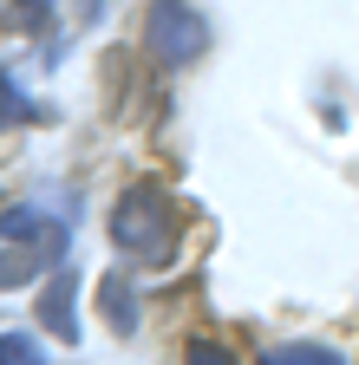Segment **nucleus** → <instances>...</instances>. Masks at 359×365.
Masks as SVG:
<instances>
[{
    "label": "nucleus",
    "mask_w": 359,
    "mask_h": 365,
    "mask_svg": "<svg viewBox=\"0 0 359 365\" xmlns=\"http://www.w3.org/2000/svg\"><path fill=\"white\" fill-rule=\"evenodd\" d=\"M183 365H236V352L222 346V339H190V352H183Z\"/></svg>",
    "instance_id": "6e6552de"
},
{
    "label": "nucleus",
    "mask_w": 359,
    "mask_h": 365,
    "mask_svg": "<svg viewBox=\"0 0 359 365\" xmlns=\"http://www.w3.org/2000/svg\"><path fill=\"white\" fill-rule=\"evenodd\" d=\"M79 281L66 267H53V281H46V294H39V319H46V333L53 339H66V346H79Z\"/></svg>",
    "instance_id": "20e7f679"
},
{
    "label": "nucleus",
    "mask_w": 359,
    "mask_h": 365,
    "mask_svg": "<svg viewBox=\"0 0 359 365\" xmlns=\"http://www.w3.org/2000/svg\"><path fill=\"white\" fill-rule=\"evenodd\" d=\"M111 242L118 255L144 261V267H163L176 255V209H170V190L163 182H131L111 209Z\"/></svg>",
    "instance_id": "f257e3e1"
},
{
    "label": "nucleus",
    "mask_w": 359,
    "mask_h": 365,
    "mask_svg": "<svg viewBox=\"0 0 359 365\" xmlns=\"http://www.w3.org/2000/svg\"><path fill=\"white\" fill-rule=\"evenodd\" d=\"M261 365H346L333 346H313V339H300V346H275Z\"/></svg>",
    "instance_id": "423d86ee"
},
{
    "label": "nucleus",
    "mask_w": 359,
    "mask_h": 365,
    "mask_svg": "<svg viewBox=\"0 0 359 365\" xmlns=\"http://www.w3.org/2000/svg\"><path fill=\"white\" fill-rule=\"evenodd\" d=\"M0 242H7V267H0V281L20 287L26 274H46L66 261V222L39 215V209H7L0 222Z\"/></svg>",
    "instance_id": "f03ea898"
},
{
    "label": "nucleus",
    "mask_w": 359,
    "mask_h": 365,
    "mask_svg": "<svg viewBox=\"0 0 359 365\" xmlns=\"http://www.w3.org/2000/svg\"><path fill=\"white\" fill-rule=\"evenodd\" d=\"M98 313L111 319V333L138 327V294H131V274H105L98 281Z\"/></svg>",
    "instance_id": "39448f33"
},
{
    "label": "nucleus",
    "mask_w": 359,
    "mask_h": 365,
    "mask_svg": "<svg viewBox=\"0 0 359 365\" xmlns=\"http://www.w3.org/2000/svg\"><path fill=\"white\" fill-rule=\"evenodd\" d=\"M0 359H7V365H46V352H39L26 333H7V339H0Z\"/></svg>",
    "instance_id": "0eeeda50"
},
{
    "label": "nucleus",
    "mask_w": 359,
    "mask_h": 365,
    "mask_svg": "<svg viewBox=\"0 0 359 365\" xmlns=\"http://www.w3.org/2000/svg\"><path fill=\"white\" fill-rule=\"evenodd\" d=\"M144 53L157 66H196L209 53V20L190 7V0H151V14H144Z\"/></svg>",
    "instance_id": "7ed1b4c3"
},
{
    "label": "nucleus",
    "mask_w": 359,
    "mask_h": 365,
    "mask_svg": "<svg viewBox=\"0 0 359 365\" xmlns=\"http://www.w3.org/2000/svg\"><path fill=\"white\" fill-rule=\"evenodd\" d=\"M14 26H46V7L39 0H14Z\"/></svg>",
    "instance_id": "1a4fd4ad"
}]
</instances>
